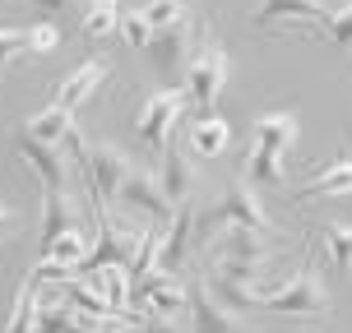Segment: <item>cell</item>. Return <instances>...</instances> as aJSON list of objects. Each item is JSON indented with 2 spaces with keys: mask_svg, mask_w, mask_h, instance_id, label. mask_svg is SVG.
Here are the masks:
<instances>
[{
  "mask_svg": "<svg viewBox=\"0 0 352 333\" xmlns=\"http://www.w3.org/2000/svg\"><path fill=\"white\" fill-rule=\"evenodd\" d=\"M213 222H223V227H246V231H269V213H264L260 194L250 185L246 176H236L228 190H223V204L213 213Z\"/></svg>",
  "mask_w": 352,
  "mask_h": 333,
  "instance_id": "30bf717a",
  "label": "cell"
},
{
  "mask_svg": "<svg viewBox=\"0 0 352 333\" xmlns=\"http://www.w3.org/2000/svg\"><path fill=\"white\" fill-rule=\"evenodd\" d=\"M14 56H28V28H5L0 23V79H5Z\"/></svg>",
  "mask_w": 352,
  "mask_h": 333,
  "instance_id": "f546056e",
  "label": "cell"
},
{
  "mask_svg": "<svg viewBox=\"0 0 352 333\" xmlns=\"http://www.w3.org/2000/svg\"><path fill=\"white\" fill-rule=\"evenodd\" d=\"M74 227H79V209H74L70 190H47V199H42V250Z\"/></svg>",
  "mask_w": 352,
  "mask_h": 333,
  "instance_id": "e0dca14e",
  "label": "cell"
},
{
  "mask_svg": "<svg viewBox=\"0 0 352 333\" xmlns=\"http://www.w3.org/2000/svg\"><path fill=\"white\" fill-rule=\"evenodd\" d=\"M190 14V5L186 0H148L144 5V19L153 23V28H167V23H176V19Z\"/></svg>",
  "mask_w": 352,
  "mask_h": 333,
  "instance_id": "4dcf8cb0",
  "label": "cell"
},
{
  "mask_svg": "<svg viewBox=\"0 0 352 333\" xmlns=\"http://www.w3.org/2000/svg\"><path fill=\"white\" fill-rule=\"evenodd\" d=\"M301 135V125L292 111H264V116H255V125H250V139H264V143H274L278 153H287L292 143H297Z\"/></svg>",
  "mask_w": 352,
  "mask_h": 333,
  "instance_id": "ac0fdd59",
  "label": "cell"
},
{
  "mask_svg": "<svg viewBox=\"0 0 352 333\" xmlns=\"http://www.w3.org/2000/svg\"><path fill=\"white\" fill-rule=\"evenodd\" d=\"M84 333H135V324L125 315H116V319H102V324H93V329H84Z\"/></svg>",
  "mask_w": 352,
  "mask_h": 333,
  "instance_id": "836d02e7",
  "label": "cell"
},
{
  "mask_svg": "<svg viewBox=\"0 0 352 333\" xmlns=\"http://www.w3.org/2000/svg\"><path fill=\"white\" fill-rule=\"evenodd\" d=\"M324 5L320 0H264L255 10V23L260 28H274V23H324Z\"/></svg>",
  "mask_w": 352,
  "mask_h": 333,
  "instance_id": "9a60e30c",
  "label": "cell"
},
{
  "mask_svg": "<svg viewBox=\"0 0 352 333\" xmlns=\"http://www.w3.org/2000/svg\"><path fill=\"white\" fill-rule=\"evenodd\" d=\"M130 218H148L153 227H167L172 222V194L162 190V176L158 172H144V167H135V172L125 176V185H121V199H116Z\"/></svg>",
  "mask_w": 352,
  "mask_h": 333,
  "instance_id": "8992f818",
  "label": "cell"
},
{
  "mask_svg": "<svg viewBox=\"0 0 352 333\" xmlns=\"http://www.w3.org/2000/svg\"><path fill=\"white\" fill-rule=\"evenodd\" d=\"M195 37H199V23H195L190 14L167 23V28H153L148 51H153V65H158V74L167 79V88H172L176 79H186L190 60L199 56V42H195Z\"/></svg>",
  "mask_w": 352,
  "mask_h": 333,
  "instance_id": "7a4b0ae2",
  "label": "cell"
},
{
  "mask_svg": "<svg viewBox=\"0 0 352 333\" xmlns=\"http://www.w3.org/2000/svg\"><path fill=\"white\" fill-rule=\"evenodd\" d=\"M209 287L218 292V301H223V306H232V310H236V315H246V310H255V306H260V287L232 282V278H223V273H213Z\"/></svg>",
  "mask_w": 352,
  "mask_h": 333,
  "instance_id": "cb8c5ba5",
  "label": "cell"
},
{
  "mask_svg": "<svg viewBox=\"0 0 352 333\" xmlns=\"http://www.w3.org/2000/svg\"><path fill=\"white\" fill-rule=\"evenodd\" d=\"M260 306H264V310H278V315L320 319V315H329V287H324V282H320V273L306 264L292 282L260 292Z\"/></svg>",
  "mask_w": 352,
  "mask_h": 333,
  "instance_id": "6da1fadb",
  "label": "cell"
},
{
  "mask_svg": "<svg viewBox=\"0 0 352 333\" xmlns=\"http://www.w3.org/2000/svg\"><path fill=\"white\" fill-rule=\"evenodd\" d=\"M232 148V125L213 111V116H195L190 121V153L195 158H223Z\"/></svg>",
  "mask_w": 352,
  "mask_h": 333,
  "instance_id": "2e32d148",
  "label": "cell"
},
{
  "mask_svg": "<svg viewBox=\"0 0 352 333\" xmlns=\"http://www.w3.org/2000/svg\"><path fill=\"white\" fill-rule=\"evenodd\" d=\"M352 194V158H338L334 167H324L316 181H306L301 199H343Z\"/></svg>",
  "mask_w": 352,
  "mask_h": 333,
  "instance_id": "ffe728a7",
  "label": "cell"
},
{
  "mask_svg": "<svg viewBox=\"0 0 352 333\" xmlns=\"http://www.w3.org/2000/svg\"><path fill=\"white\" fill-rule=\"evenodd\" d=\"M241 176H246L255 190H283V181H287L283 153L274 148V143H264V139H250L246 162H241Z\"/></svg>",
  "mask_w": 352,
  "mask_h": 333,
  "instance_id": "7c38bea8",
  "label": "cell"
},
{
  "mask_svg": "<svg viewBox=\"0 0 352 333\" xmlns=\"http://www.w3.org/2000/svg\"><path fill=\"white\" fill-rule=\"evenodd\" d=\"M84 172H88V185H93V204L111 209L121 199V185H125V176L135 172V162H130V153L121 143H88Z\"/></svg>",
  "mask_w": 352,
  "mask_h": 333,
  "instance_id": "5b68a950",
  "label": "cell"
},
{
  "mask_svg": "<svg viewBox=\"0 0 352 333\" xmlns=\"http://www.w3.org/2000/svg\"><path fill=\"white\" fill-rule=\"evenodd\" d=\"M37 306H42L37 278H23V282H19V292H14V306H10V324H5V333H33Z\"/></svg>",
  "mask_w": 352,
  "mask_h": 333,
  "instance_id": "7402d4cb",
  "label": "cell"
},
{
  "mask_svg": "<svg viewBox=\"0 0 352 333\" xmlns=\"http://www.w3.org/2000/svg\"><path fill=\"white\" fill-rule=\"evenodd\" d=\"M116 28H121V10H116V5H88V14H84V37L102 42V37H111Z\"/></svg>",
  "mask_w": 352,
  "mask_h": 333,
  "instance_id": "484cf974",
  "label": "cell"
},
{
  "mask_svg": "<svg viewBox=\"0 0 352 333\" xmlns=\"http://www.w3.org/2000/svg\"><path fill=\"white\" fill-rule=\"evenodd\" d=\"M84 255H88V241H84V231L74 227V231H65V236H56L52 246L42 250V260H52V264H65V268H79L84 264Z\"/></svg>",
  "mask_w": 352,
  "mask_h": 333,
  "instance_id": "d4e9b609",
  "label": "cell"
},
{
  "mask_svg": "<svg viewBox=\"0 0 352 333\" xmlns=\"http://www.w3.org/2000/svg\"><path fill=\"white\" fill-rule=\"evenodd\" d=\"M186 310H190V329L195 333H246V319L232 306L218 301V292L209 287V278H195L186 287Z\"/></svg>",
  "mask_w": 352,
  "mask_h": 333,
  "instance_id": "52a82bcc",
  "label": "cell"
},
{
  "mask_svg": "<svg viewBox=\"0 0 352 333\" xmlns=\"http://www.w3.org/2000/svg\"><path fill=\"white\" fill-rule=\"evenodd\" d=\"M228 74H232V56L209 42V47H199V56L190 60V70H186V97L199 116H213V106L223 97V88H228Z\"/></svg>",
  "mask_w": 352,
  "mask_h": 333,
  "instance_id": "3957f363",
  "label": "cell"
},
{
  "mask_svg": "<svg viewBox=\"0 0 352 333\" xmlns=\"http://www.w3.org/2000/svg\"><path fill=\"white\" fill-rule=\"evenodd\" d=\"M14 153H19L23 167H33V172L42 176L47 190H70V158H65L60 143H42V139H33V135L14 130Z\"/></svg>",
  "mask_w": 352,
  "mask_h": 333,
  "instance_id": "ba28073f",
  "label": "cell"
},
{
  "mask_svg": "<svg viewBox=\"0 0 352 333\" xmlns=\"http://www.w3.org/2000/svg\"><path fill=\"white\" fill-rule=\"evenodd\" d=\"M88 5H121V0H88Z\"/></svg>",
  "mask_w": 352,
  "mask_h": 333,
  "instance_id": "8d00e7d4",
  "label": "cell"
},
{
  "mask_svg": "<svg viewBox=\"0 0 352 333\" xmlns=\"http://www.w3.org/2000/svg\"><path fill=\"white\" fill-rule=\"evenodd\" d=\"M324 241H329V255L343 273H352V227L348 222H324Z\"/></svg>",
  "mask_w": 352,
  "mask_h": 333,
  "instance_id": "4316f807",
  "label": "cell"
},
{
  "mask_svg": "<svg viewBox=\"0 0 352 333\" xmlns=\"http://www.w3.org/2000/svg\"><path fill=\"white\" fill-rule=\"evenodd\" d=\"M130 306L140 315H181L186 310V282L176 278V273L153 268L148 278H140L130 287Z\"/></svg>",
  "mask_w": 352,
  "mask_h": 333,
  "instance_id": "9c48e42d",
  "label": "cell"
},
{
  "mask_svg": "<svg viewBox=\"0 0 352 333\" xmlns=\"http://www.w3.org/2000/svg\"><path fill=\"white\" fill-rule=\"evenodd\" d=\"M37 5H42V10H47V14H56V10H65V5H70V0H37Z\"/></svg>",
  "mask_w": 352,
  "mask_h": 333,
  "instance_id": "d590c367",
  "label": "cell"
},
{
  "mask_svg": "<svg viewBox=\"0 0 352 333\" xmlns=\"http://www.w3.org/2000/svg\"><path fill=\"white\" fill-rule=\"evenodd\" d=\"M195 222H199V213H195L190 199H186V204H176L172 222L162 227V246H158V268H162V273H176V268L186 264V255H190V236H195Z\"/></svg>",
  "mask_w": 352,
  "mask_h": 333,
  "instance_id": "8fae6325",
  "label": "cell"
},
{
  "mask_svg": "<svg viewBox=\"0 0 352 333\" xmlns=\"http://www.w3.org/2000/svg\"><path fill=\"white\" fill-rule=\"evenodd\" d=\"M70 125H74V111H65V106L52 102V106H42L37 116H28L19 130H23V135H33V139H42V143H60Z\"/></svg>",
  "mask_w": 352,
  "mask_h": 333,
  "instance_id": "44dd1931",
  "label": "cell"
},
{
  "mask_svg": "<svg viewBox=\"0 0 352 333\" xmlns=\"http://www.w3.org/2000/svg\"><path fill=\"white\" fill-rule=\"evenodd\" d=\"M320 28L329 33V42H334V47H343V51H352V0H348V5H338V10H329Z\"/></svg>",
  "mask_w": 352,
  "mask_h": 333,
  "instance_id": "83f0119b",
  "label": "cell"
},
{
  "mask_svg": "<svg viewBox=\"0 0 352 333\" xmlns=\"http://www.w3.org/2000/svg\"><path fill=\"white\" fill-rule=\"evenodd\" d=\"M107 70H111L107 60H84V65H79V70H74L70 79H65V84L56 88V97H52V102H56V106H65V111H79V106H84L88 97L98 93V84L107 79Z\"/></svg>",
  "mask_w": 352,
  "mask_h": 333,
  "instance_id": "5bb4252c",
  "label": "cell"
},
{
  "mask_svg": "<svg viewBox=\"0 0 352 333\" xmlns=\"http://www.w3.org/2000/svg\"><path fill=\"white\" fill-rule=\"evenodd\" d=\"M84 329H88V319H79L70 306H60V301H47V297H42L33 333H84Z\"/></svg>",
  "mask_w": 352,
  "mask_h": 333,
  "instance_id": "603a6c76",
  "label": "cell"
},
{
  "mask_svg": "<svg viewBox=\"0 0 352 333\" xmlns=\"http://www.w3.org/2000/svg\"><path fill=\"white\" fill-rule=\"evenodd\" d=\"M186 106H190L186 88H158V93L144 97L140 116H135V130H140V139L148 143L153 153H162V148L172 143V130H176V121L186 116Z\"/></svg>",
  "mask_w": 352,
  "mask_h": 333,
  "instance_id": "277c9868",
  "label": "cell"
},
{
  "mask_svg": "<svg viewBox=\"0 0 352 333\" xmlns=\"http://www.w3.org/2000/svg\"><path fill=\"white\" fill-rule=\"evenodd\" d=\"M162 190L172 194V204H186L195 190H199V172H195V158L186 153V148H162Z\"/></svg>",
  "mask_w": 352,
  "mask_h": 333,
  "instance_id": "4fadbf2b",
  "label": "cell"
},
{
  "mask_svg": "<svg viewBox=\"0 0 352 333\" xmlns=\"http://www.w3.org/2000/svg\"><path fill=\"white\" fill-rule=\"evenodd\" d=\"M56 47H60V28L56 23H33L28 28V51L33 56H52Z\"/></svg>",
  "mask_w": 352,
  "mask_h": 333,
  "instance_id": "1f68e13d",
  "label": "cell"
},
{
  "mask_svg": "<svg viewBox=\"0 0 352 333\" xmlns=\"http://www.w3.org/2000/svg\"><path fill=\"white\" fill-rule=\"evenodd\" d=\"M116 33H121L125 47H148V42H153V23L144 19V10H125Z\"/></svg>",
  "mask_w": 352,
  "mask_h": 333,
  "instance_id": "f1b7e54d",
  "label": "cell"
},
{
  "mask_svg": "<svg viewBox=\"0 0 352 333\" xmlns=\"http://www.w3.org/2000/svg\"><path fill=\"white\" fill-rule=\"evenodd\" d=\"M135 333H181V324H176V315H140Z\"/></svg>",
  "mask_w": 352,
  "mask_h": 333,
  "instance_id": "d6a6232c",
  "label": "cell"
},
{
  "mask_svg": "<svg viewBox=\"0 0 352 333\" xmlns=\"http://www.w3.org/2000/svg\"><path fill=\"white\" fill-rule=\"evenodd\" d=\"M88 282L111 301V310H116V315L130 310V273H125V264H102V268H93V273H88ZM125 319H130V315H125Z\"/></svg>",
  "mask_w": 352,
  "mask_h": 333,
  "instance_id": "d6986e66",
  "label": "cell"
},
{
  "mask_svg": "<svg viewBox=\"0 0 352 333\" xmlns=\"http://www.w3.org/2000/svg\"><path fill=\"white\" fill-rule=\"evenodd\" d=\"M14 209H10V204H5V199H0V241H10V236H14Z\"/></svg>",
  "mask_w": 352,
  "mask_h": 333,
  "instance_id": "e575fe53",
  "label": "cell"
}]
</instances>
